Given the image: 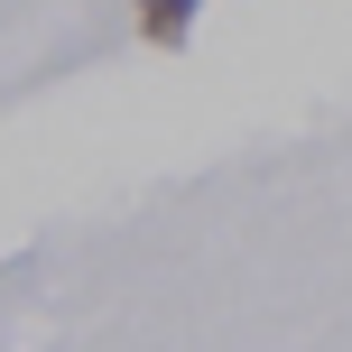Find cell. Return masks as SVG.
I'll return each instance as SVG.
<instances>
[{"instance_id":"obj_1","label":"cell","mask_w":352,"mask_h":352,"mask_svg":"<svg viewBox=\"0 0 352 352\" xmlns=\"http://www.w3.org/2000/svg\"><path fill=\"white\" fill-rule=\"evenodd\" d=\"M130 28H140L148 47H186V28H195V0H130Z\"/></svg>"}]
</instances>
